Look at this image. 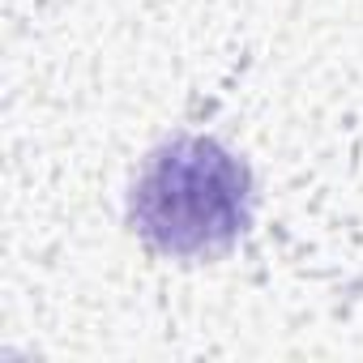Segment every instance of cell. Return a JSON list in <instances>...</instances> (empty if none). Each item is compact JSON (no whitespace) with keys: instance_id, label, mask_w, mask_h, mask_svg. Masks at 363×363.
Here are the masks:
<instances>
[{"instance_id":"obj_1","label":"cell","mask_w":363,"mask_h":363,"mask_svg":"<svg viewBox=\"0 0 363 363\" xmlns=\"http://www.w3.org/2000/svg\"><path fill=\"white\" fill-rule=\"evenodd\" d=\"M248 167L210 137L162 145L133 189V227L171 257L235 244L248 227Z\"/></svg>"}]
</instances>
